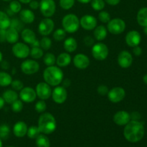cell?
<instances>
[{
	"label": "cell",
	"instance_id": "1",
	"mask_svg": "<svg viewBox=\"0 0 147 147\" xmlns=\"http://www.w3.org/2000/svg\"><path fill=\"white\" fill-rule=\"evenodd\" d=\"M145 130L144 125L140 121L131 120L126 125L123 129V136L128 142L131 143H136L143 139Z\"/></svg>",
	"mask_w": 147,
	"mask_h": 147
},
{
	"label": "cell",
	"instance_id": "2",
	"mask_svg": "<svg viewBox=\"0 0 147 147\" xmlns=\"http://www.w3.org/2000/svg\"><path fill=\"white\" fill-rule=\"evenodd\" d=\"M63 70L58 66H47L43 72V79L45 82L50 86H57L63 80Z\"/></svg>",
	"mask_w": 147,
	"mask_h": 147
},
{
	"label": "cell",
	"instance_id": "3",
	"mask_svg": "<svg viewBox=\"0 0 147 147\" xmlns=\"http://www.w3.org/2000/svg\"><path fill=\"white\" fill-rule=\"evenodd\" d=\"M38 126L40 132L43 134H50L55 131L57 122L54 116L50 113H42L38 119Z\"/></svg>",
	"mask_w": 147,
	"mask_h": 147
},
{
	"label": "cell",
	"instance_id": "4",
	"mask_svg": "<svg viewBox=\"0 0 147 147\" xmlns=\"http://www.w3.org/2000/svg\"><path fill=\"white\" fill-rule=\"evenodd\" d=\"M62 26L63 30L67 33H74L78 30L80 20L75 14H67L63 18Z\"/></svg>",
	"mask_w": 147,
	"mask_h": 147
},
{
	"label": "cell",
	"instance_id": "5",
	"mask_svg": "<svg viewBox=\"0 0 147 147\" xmlns=\"http://www.w3.org/2000/svg\"><path fill=\"white\" fill-rule=\"evenodd\" d=\"M91 53L96 60L102 61L106 60L109 54V47L104 43L98 42L92 46Z\"/></svg>",
	"mask_w": 147,
	"mask_h": 147
},
{
	"label": "cell",
	"instance_id": "6",
	"mask_svg": "<svg viewBox=\"0 0 147 147\" xmlns=\"http://www.w3.org/2000/svg\"><path fill=\"white\" fill-rule=\"evenodd\" d=\"M107 24V30L112 34H120L126 30V23L122 19H112Z\"/></svg>",
	"mask_w": 147,
	"mask_h": 147
},
{
	"label": "cell",
	"instance_id": "7",
	"mask_svg": "<svg viewBox=\"0 0 147 147\" xmlns=\"http://www.w3.org/2000/svg\"><path fill=\"white\" fill-rule=\"evenodd\" d=\"M39 8L45 17L50 18L55 13L56 4L54 0H41Z\"/></svg>",
	"mask_w": 147,
	"mask_h": 147
},
{
	"label": "cell",
	"instance_id": "8",
	"mask_svg": "<svg viewBox=\"0 0 147 147\" xmlns=\"http://www.w3.org/2000/svg\"><path fill=\"white\" fill-rule=\"evenodd\" d=\"M11 50L14 55L19 59L27 58L30 52L29 46L22 42H16L13 45Z\"/></svg>",
	"mask_w": 147,
	"mask_h": 147
},
{
	"label": "cell",
	"instance_id": "9",
	"mask_svg": "<svg viewBox=\"0 0 147 147\" xmlns=\"http://www.w3.org/2000/svg\"><path fill=\"white\" fill-rule=\"evenodd\" d=\"M21 70L25 75H33L37 73L40 70V65L34 60H26L21 64Z\"/></svg>",
	"mask_w": 147,
	"mask_h": 147
},
{
	"label": "cell",
	"instance_id": "10",
	"mask_svg": "<svg viewBox=\"0 0 147 147\" xmlns=\"http://www.w3.org/2000/svg\"><path fill=\"white\" fill-rule=\"evenodd\" d=\"M36 94L40 100H45L50 98L52 95V89L50 85L45 82H40L36 86Z\"/></svg>",
	"mask_w": 147,
	"mask_h": 147
},
{
	"label": "cell",
	"instance_id": "11",
	"mask_svg": "<svg viewBox=\"0 0 147 147\" xmlns=\"http://www.w3.org/2000/svg\"><path fill=\"white\" fill-rule=\"evenodd\" d=\"M52 98L53 101L57 104H63L67 98V90L63 86H56L54 90H52Z\"/></svg>",
	"mask_w": 147,
	"mask_h": 147
},
{
	"label": "cell",
	"instance_id": "12",
	"mask_svg": "<svg viewBox=\"0 0 147 147\" xmlns=\"http://www.w3.org/2000/svg\"><path fill=\"white\" fill-rule=\"evenodd\" d=\"M55 27V23L52 19L45 17L40 22L38 25V32L41 35L48 36L53 32Z\"/></svg>",
	"mask_w": 147,
	"mask_h": 147
},
{
	"label": "cell",
	"instance_id": "13",
	"mask_svg": "<svg viewBox=\"0 0 147 147\" xmlns=\"http://www.w3.org/2000/svg\"><path fill=\"white\" fill-rule=\"evenodd\" d=\"M108 98L113 103H118L123 100L126 96V91L121 87H114L109 90L107 94Z\"/></svg>",
	"mask_w": 147,
	"mask_h": 147
},
{
	"label": "cell",
	"instance_id": "14",
	"mask_svg": "<svg viewBox=\"0 0 147 147\" xmlns=\"http://www.w3.org/2000/svg\"><path fill=\"white\" fill-rule=\"evenodd\" d=\"M19 97L22 102L30 103L35 100L37 94H36L35 90H34L32 88L24 87L21 90H20Z\"/></svg>",
	"mask_w": 147,
	"mask_h": 147
},
{
	"label": "cell",
	"instance_id": "15",
	"mask_svg": "<svg viewBox=\"0 0 147 147\" xmlns=\"http://www.w3.org/2000/svg\"><path fill=\"white\" fill-rule=\"evenodd\" d=\"M80 25L82 28L88 31L93 30L97 27V20L93 15L86 14L80 18Z\"/></svg>",
	"mask_w": 147,
	"mask_h": 147
},
{
	"label": "cell",
	"instance_id": "16",
	"mask_svg": "<svg viewBox=\"0 0 147 147\" xmlns=\"http://www.w3.org/2000/svg\"><path fill=\"white\" fill-rule=\"evenodd\" d=\"M118 64L122 68H128L133 63V57L129 52L123 50L119 54L117 57Z\"/></svg>",
	"mask_w": 147,
	"mask_h": 147
},
{
	"label": "cell",
	"instance_id": "17",
	"mask_svg": "<svg viewBox=\"0 0 147 147\" xmlns=\"http://www.w3.org/2000/svg\"><path fill=\"white\" fill-rule=\"evenodd\" d=\"M73 64L75 67L79 70H85L90 65V59L86 55L79 53L75 55L73 58Z\"/></svg>",
	"mask_w": 147,
	"mask_h": 147
},
{
	"label": "cell",
	"instance_id": "18",
	"mask_svg": "<svg viewBox=\"0 0 147 147\" xmlns=\"http://www.w3.org/2000/svg\"><path fill=\"white\" fill-rule=\"evenodd\" d=\"M131 115L129 113L125 111H117L113 117V121L118 126H125L131 121Z\"/></svg>",
	"mask_w": 147,
	"mask_h": 147
},
{
	"label": "cell",
	"instance_id": "19",
	"mask_svg": "<svg viewBox=\"0 0 147 147\" xmlns=\"http://www.w3.org/2000/svg\"><path fill=\"white\" fill-rule=\"evenodd\" d=\"M141 39L142 37H141V34H139V32L136 31V30H132L126 34L125 40H126V44L129 47H134L140 44Z\"/></svg>",
	"mask_w": 147,
	"mask_h": 147
},
{
	"label": "cell",
	"instance_id": "20",
	"mask_svg": "<svg viewBox=\"0 0 147 147\" xmlns=\"http://www.w3.org/2000/svg\"><path fill=\"white\" fill-rule=\"evenodd\" d=\"M27 125L24 121H18L14 125L13 127V133L14 136L18 138L24 137L27 132Z\"/></svg>",
	"mask_w": 147,
	"mask_h": 147
},
{
	"label": "cell",
	"instance_id": "21",
	"mask_svg": "<svg viewBox=\"0 0 147 147\" xmlns=\"http://www.w3.org/2000/svg\"><path fill=\"white\" fill-rule=\"evenodd\" d=\"M20 19L24 24H32L34 21L35 16L32 10L24 9L20 11Z\"/></svg>",
	"mask_w": 147,
	"mask_h": 147
},
{
	"label": "cell",
	"instance_id": "22",
	"mask_svg": "<svg viewBox=\"0 0 147 147\" xmlns=\"http://www.w3.org/2000/svg\"><path fill=\"white\" fill-rule=\"evenodd\" d=\"M21 36L23 41L27 43V44H33L34 41L37 40L35 33L30 29H24L22 31Z\"/></svg>",
	"mask_w": 147,
	"mask_h": 147
},
{
	"label": "cell",
	"instance_id": "23",
	"mask_svg": "<svg viewBox=\"0 0 147 147\" xmlns=\"http://www.w3.org/2000/svg\"><path fill=\"white\" fill-rule=\"evenodd\" d=\"M71 56L67 53H62L56 58V63L60 67H67L71 63Z\"/></svg>",
	"mask_w": 147,
	"mask_h": 147
},
{
	"label": "cell",
	"instance_id": "24",
	"mask_svg": "<svg viewBox=\"0 0 147 147\" xmlns=\"http://www.w3.org/2000/svg\"><path fill=\"white\" fill-rule=\"evenodd\" d=\"M108 30L105 26L99 25L94 29L93 36L94 38L98 41H103L107 37Z\"/></svg>",
	"mask_w": 147,
	"mask_h": 147
},
{
	"label": "cell",
	"instance_id": "25",
	"mask_svg": "<svg viewBox=\"0 0 147 147\" xmlns=\"http://www.w3.org/2000/svg\"><path fill=\"white\" fill-rule=\"evenodd\" d=\"M19 40V32L15 29L9 27L6 30V41L11 44H15Z\"/></svg>",
	"mask_w": 147,
	"mask_h": 147
},
{
	"label": "cell",
	"instance_id": "26",
	"mask_svg": "<svg viewBox=\"0 0 147 147\" xmlns=\"http://www.w3.org/2000/svg\"><path fill=\"white\" fill-rule=\"evenodd\" d=\"M2 98L4 100L5 103H8V104H11L13 102L17 100L19 98L18 93L17 91L14 90H7L3 93Z\"/></svg>",
	"mask_w": 147,
	"mask_h": 147
},
{
	"label": "cell",
	"instance_id": "27",
	"mask_svg": "<svg viewBox=\"0 0 147 147\" xmlns=\"http://www.w3.org/2000/svg\"><path fill=\"white\" fill-rule=\"evenodd\" d=\"M64 49L67 53H73L78 48V42L74 37H68L64 41Z\"/></svg>",
	"mask_w": 147,
	"mask_h": 147
},
{
	"label": "cell",
	"instance_id": "28",
	"mask_svg": "<svg viewBox=\"0 0 147 147\" xmlns=\"http://www.w3.org/2000/svg\"><path fill=\"white\" fill-rule=\"evenodd\" d=\"M136 18L139 25L144 27L147 26V7H143L139 9Z\"/></svg>",
	"mask_w": 147,
	"mask_h": 147
},
{
	"label": "cell",
	"instance_id": "29",
	"mask_svg": "<svg viewBox=\"0 0 147 147\" xmlns=\"http://www.w3.org/2000/svg\"><path fill=\"white\" fill-rule=\"evenodd\" d=\"M10 22L11 20L8 14L4 11H0V29L2 30L8 29L10 26Z\"/></svg>",
	"mask_w": 147,
	"mask_h": 147
},
{
	"label": "cell",
	"instance_id": "30",
	"mask_svg": "<svg viewBox=\"0 0 147 147\" xmlns=\"http://www.w3.org/2000/svg\"><path fill=\"white\" fill-rule=\"evenodd\" d=\"M12 81V78L9 73L4 71H0V86L7 87L10 86Z\"/></svg>",
	"mask_w": 147,
	"mask_h": 147
},
{
	"label": "cell",
	"instance_id": "31",
	"mask_svg": "<svg viewBox=\"0 0 147 147\" xmlns=\"http://www.w3.org/2000/svg\"><path fill=\"white\" fill-rule=\"evenodd\" d=\"M35 139L37 147H50V139L45 136V134H40Z\"/></svg>",
	"mask_w": 147,
	"mask_h": 147
},
{
	"label": "cell",
	"instance_id": "32",
	"mask_svg": "<svg viewBox=\"0 0 147 147\" xmlns=\"http://www.w3.org/2000/svg\"><path fill=\"white\" fill-rule=\"evenodd\" d=\"M43 62L47 66L55 65L56 63V57L53 53H46L43 57Z\"/></svg>",
	"mask_w": 147,
	"mask_h": 147
},
{
	"label": "cell",
	"instance_id": "33",
	"mask_svg": "<svg viewBox=\"0 0 147 147\" xmlns=\"http://www.w3.org/2000/svg\"><path fill=\"white\" fill-rule=\"evenodd\" d=\"M30 55L33 59H40L44 56V52L40 47H33L30 50Z\"/></svg>",
	"mask_w": 147,
	"mask_h": 147
},
{
	"label": "cell",
	"instance_id": "34",
	"mask_svg": "<svg viewBox=\"0 0 147 147\" xmlns=\"http://www.w3.org/2000/svg\"><path fill=\"white\" fill-rule=\"evenodd\" d=\"M40 134H41V132H40L38 126H30V127L27 129V136L31 139H35Z\"/></svg>",
	"mask_w": 147,
	"mask_h": 147
},
{
	"label": "cell",
	"instance_id": "35",
	"mask_svg": "<svg viewBox=\"0 0 147 147\" xmlns=\"http://www.w3.org/2000/svg\"><path fill=\"white\" fill-rule=\"evenodd\" d=\"M90 5L95 11H102L104 9L106 2L104 0H91Z\"/></svg>",
	"mask_w": 147,
	"mask_h": 147
},
{
	"label": "cell",
	"instance_id": "36",
	"mask_svg": "<svg viewBox=\"0 0 147 147\" xmlns=\"http://www.w3.org/2000/svg\"><path fill=\"white\" fill-rule=\"evenodd\" d=\"M40 46L43 50H48L52 47V40L47 36H44L40 41Z\"/></svg>",
	"mask_w": 147,
	"mask_h": 147
},
{
	"label": "cell",
	"instance_id": "37",
	"mask_svg": "<svg viewBox=\"0 0 147 147\" xmlns=\"http://www.w3.org/2000/svg\"><path fill=\"white\" fill-rule=\"evenodd\" d=\"M66 32L63 29H57L53 33V38L56 41H63L66 37Z\"/></svg>",
	"mask_w": 147,
	"mask_h": 147
},
{
	"label": "cell",
	"instance_id": "38",
	"mask_svg": "<svg viewBox=\"0 0 147 147\" xmlns=\"http://www.w3.org/2000/svg\"><path fill=\"white\" fill-rule=\"evenodd\" d=\"M9 10L14 14H17V13H20V11L22 10V5L21 3L19 1H16V0H11L10 2L9 6Z\"/></svg>",
	"mask_w": 147,
	"mask_h": 147
},
{
	"label": "cell",
	"instance_id": "39",
	"mask_svg": "<svg viewBox=\"0 0 147 147\" xmlns=\"http://www.w3.org/2000/svg\"><path fill=\"white\" fill-rule=\"evenodd\" d=\"M76 0H59V4L65 10L70 9L74 6Z\"/></svg>",
	"mask_w": 147,
	"mask_h": 147
},
{
	"label": "cell",
	"instance_id": "40",
	"mask_svg": "<svg viewBox=\"0 0 147 147\" xmlns=\"http://www.w3.org/2000/svg\"><path fill=\"white\" fill-rule=\"evenodd\" d=\"M10 134V129L7 125L3 124L0 126V138L1 139H7Z\"/></svg>",
	"mask_w": 147,
	"mask_h": 147
},
{
	"label": "cell",
	"instance_id": "41",
	"mask_svg": "<svg viewBox=\"0 0 147 147\" xmlns=\"http://www.w3.org/2000/svg\"><path fill=\"white\" fill-rule=\"evenodd\" d=\"M34 109L37 113H42L47 109V104L45 102V100H40L36 103L35 106H34Z\"/></svg>",
	"mask_w": 147,
	"mask_h": 147
},
{
	"label": "cell",
	"instance_id": "42",
	"mask_svg": "<svg viewBox=\"0 0 147 147\" xmlns=\"http://www.w3.org/2000/svg\"><path fill=\"white\" fill-rule=\"evenodd\" d=\"M23 26H24V23L21 20H18V19H13L11 20L9 27L15 29L16 30L19 32L23 28Z\"/></svg>",
	"mask_w": 147,
	"mask_h": 147
},
{
	"label": "cell",
	"instance_id": "43",
	"mask_svg": "<svg viewBox=\"0 0 147 147\" xmlns=\"http://www.w3.org/2000/svg\"><path fill=\"white\" fill-rule=\"evenodd\" d=\"M11 110L15 113H19L23 109V102L20 99H17L11 103Z\"/></svg>",
	"mask_w": 147,
	"mask_h": 147
},
{
	"label": "cell",
	"instance_id": "44",
	"mask_svg": "<svg viewBox=\"0 0 147 147\" xmlns=\"http://www.w3.org/2000/svg\"><path fill=\"white\" fill-rule=\"evenodd\" d=\"M98 19L101 22L108 23L111 20V15L108 11H100L98 14Z\"/></svg>",
	"mask_w": 147,
	"mask_h": 147
},
{
	"label": "cell",
	"instance_id": "45",
	"mask_svg": "<svg viewBox=\"0 0 147 147\" xmlns=\"http://www.w3.org/2000/svg\"><path fill=\"white\" fill-rule=\"evenodd\" d=\"M11 86L13 90H21L24 88V84L20 80H14L11 81Z\"/></svg>",
	"mask_w": 147,
	"mask_h": 147
},
{
	"label": "cell",
	"instance_id": "46",
	"mask_svg": "<svg viewBox=\"0 0 147 147\" xmlns=\"http://www.w3.org/2000/svg\"><path fill=\"white\" fill-rule=\"evenodd\" d=\"M109 91V88L105 85H100L97 88V92L100 96H106Z\"/></svg>",
	"mask_w": 147,
	"mask_h": 147
},
{
	"label": "cell",
	"instance_id": "47",
	"mask_svg": "<svg viewBox=\"0 0 147 147\" xmlns=\"http://www.w3.org/2000/svg\"><path fill=\"white\" fill-rule=\"evenodd\" d=\"M84 43L88 47H92L95 44L94 38L90 36H86L84 38Z\"/></svg>",
	"mask_w": 147,
	"mask_h": 147
},
{
	"label": "cell",
	"instance_id": "48",
	"mask_svg": "<svg viewBox=\"0 0 147 147\" xmlns=\"http://www.w3.org/2000/svg\"><path fill=\"white\" fill-rule=\"evenodd\" d=\"M30 7L32 10H37L40 7V3L37 1V0H32L30 3Z\"/></svg>",
	"mask_w": 147,
	"mask_h": 147
},
{
	"label": "cell",
	"instance_id": "49",
	"mask_svg": "<svg viewBox=\"0 0 147 147\" xmlns=\"http://www.w3.org/2000/svg\"><path fill=\"white\" fill-rule=\"evenodd\" d=\"M133 53L136 56H140L142 53V49L139 45L136 46V47H134Z\"/></svg>",
	"mask_w": 147,
	"mask_h": 147
},
{
	"label": "cell",
	"instance_id": "50",
	"mask_svg": "<svg viewBox=\"0 0 147 147\" xmlns=\"http://www.w3.org/2000/svg\"><path fill=\"white\" fill-rule=\"evenodd\" d=\"M6 41V30L0 29V42Z\"/></svg>",
	"mask_w": 147,
	"mask_h": 147
},
{
	"label": "cell",
	"instance_id": "51",
	"mask_svg": "<svg viewBox=\"0 0 147 147\" xmlns=\"http://www.w3.org/2000/svg\"><path fill=\"white\" fill-rule=\"evenodd\" d=\"M105 2L111 6H116L120 3L121 0H104Z\"/></svg>",
	"mask_w": 147,
	"mask_h": 147
},
{
	"label": "cell",
	"instance_id": "52",
	"mask_svg": "<svg viewBox=\"0 0 147 147\" xmlns=\"http://www.w3.org/2000/svg\"><path fill=\"white\" fill-rule=\"evenodd\" d=\"M4 104H5V101H4V100L3 99L2 96H0V110L4 107Z\"/></svg>",
	"mask_w": 147,
	"mask_h": 147
},
{
	"label": "cell",
	"instance_id": "53",
	"mask_svg": "<svg viewBox=\"0 0 147 147\" xmlns=\"http://www.w3.org/2000/svg\"><path fill=\"white\" fill-rule=\"evenodd\" d=\"M77 1L81 4H88V3H90L91 0H77Z\"/></svg>",
	"mask_w": 147,
	"mask_h": 147
},
{
	"label": "cell",
	"instance_id": "54",
	"mask_svg": "<svg viewBox=\"0 0 147 147\" xmlns=\"http://www.w3.org/2000/svg\"><path fill=\"white\" fill-rule=\"evenodd\" d=\"M20 3H22V4H29L32 0H18Z\"/></svg>",
	"mask_w": 147,
	"mask_h": 147
},
{
	"label": "cell",
	"instance_id": "55",
	"mask_svg": "<svg viewBox=\"0 0 147 147\" xmlns=\"http://www.w3.org/2000/svg\"><path fill=\"white\" fill-rule=\"evenodd\" d=\"M143 80H144V82L146 83V84H147V74H146L144 76Z\"/></svg>",
	"mask_w": 147,
	"mask_h": 147
},
{
	"label": "cell",
	"instance_id": "56",
	"mask_svg": "<svg viewBox=\"0 0 147 147\" xmlns=\"http://www.w3.org/2000/svg\"><path fill=\"white\" fill-rule=\"evenodd\" d=\"M2 60H3V55L2 53H1V52L0 51V63L2 62Z\"/></svg>",
	"mask_w": 147,
	"mask_h": 147
},
{
	"label": "cell",
	"instance_id": "57",
	"mask_svg": "<svg viewBox=\"0 0 147 147\" xmlns=\"http://www.w3.org/2000/svg\"><path fill=\"white\" fill-rule=\"evenodd\" d=\"M144 32L145 34H146V35H147V26H146V27H144Z\"/></svg>",
	"mask_w": 147,
	"mask_h": 147
},
{
	"label": "cell",
	"instance_id": "58",
	"mask_svg": "<svg viewBox=\"0 0 147 147\" xmlns=\"http://www.w3.org/2000/svg\"><path fill=\"white\" fill-rule=\"evenodd\" d=\"M3 144H2V141H1V139L0 138V147H2Z\"/></svg>",
	"mask_w": 147,
	"mask_h": 147
},
{
	"label": "cell",
	"instance_id": "59",
	"mask_svg": "<svg viewBox=\"0 0 147 147\" xmlns=\"http://www.w3.org/2000/svg\"><path fill=\"white\" fill-rule=\"evenodd\" d=\"M2 1H11V0H2Z\"/></svg>",
	"mask_w": 147,
	"mask_h": 147
},
{
	"label": "cell",
	"instance_id": "60",
	"mask_svg": "<svg viewBox=\"0 0 147 147\" xmlns=\"http://www.w3.org/2000/svg\"><path fill=\"white\" fill-rule=\"evenodd\" d=\"M8 147H14V146H8Z\"/></svg>",
	"mask_w": 147,
	"mask_h": 147
}]
</instances>
